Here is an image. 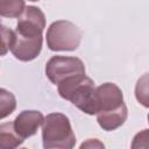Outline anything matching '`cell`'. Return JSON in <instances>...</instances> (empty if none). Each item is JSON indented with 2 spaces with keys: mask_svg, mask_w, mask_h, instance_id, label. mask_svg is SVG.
Masks as SVG:
<instances>
[{
  "mask_svg": "<svg viewBox=\"0 0 149 149\" xmlns=\"http://www.w3.org/2000/svg\"><path fill=\"white\" fill-rule=\"evenodd\" d=\"M44 149H73L76 136L68 116L62 113L47 115L42 126Z\"/></svg>",
  "mask_w": 149,
  "mask_h": 149,
  "instance_id": "obj_1",
  "label": "cell"
},
{
  "mask_svg": "<svg viewBox=\"0 0 149 149\" xmlns=\"http://www.w3.org/2000/svg\"><path fill=\"white\" fill-rule=\"evenodd\" d=\"M94 91L95 88L93 80L85 74L71 77L58 85V93L61 94V97L71 101L74 106L87 114H94Z\"/></svg>",
  "mask_w": 149,
  "mask_h": 149,
  "instance_id": "obj_2",
  "label": "cell"
},
{
  "mask_svg": "<svg viewBox=\"0 0 149 149\" xmlns=\"http://www.w3.org/2000/svg\"><path fill=\"white\" fill-rule=\"evenodd\" d=\"M81 33L77 26L69 21H56L47 31V43L50 50H74L80 43Z\"/></svg>",
  "mask_w": 149,
  "mask_h": 149,
  "instance_id": "obj_3",
  "label": "cell"
},
{
  "mask_svg": "<svg viewBox=\"0 0 149 149\" xmlns=\"http://www.w3.org/2000/svg\"><path fill=\"white\" fill-rule=\"evenodd\" d=\"M45 74L52 84L59 85L65 79L85 74V66L84 63L76 57L54 56L47 63Z\"/></svg>",
  "mask_w": 149,
  "mask_h": 149,
  "instance_id": "obj_4",
  "label": "cell"
},
{
  "mask_svg": "<svg viewBox=\"0 0 149 149\" xmlns=\"http://www.w3.org/2000/svg\"><path fill=\"white\" fill-rule=\"evenodd\" d=\"M123 97L121 90L113 83H105L97 87L93 95V112L94 114L108 112L119 108L123 105Z\"/></svg>",
  "mask_w": 149,
  "mask_h": 149,
  "instance_id": "obj_5",
  "label": "cell"
},
{
  "mask_svg": "<svg viewBox=\"0 0 149 149\" xmlns=\"http://www.w3.org/2000/svg\"><path fill=\"white\" fill-rule=\"evenodd\" d=\"M45 27L44 14L40 8L34 6H27L17 20L16 33L22 36L36 37L42 36V31Z\"/></svg>",
  "mask_w": 149,
  "mask_h": 149,
  "instance_id": "obj_6",
  "label": "cell"
},
{
  "mask_svg": "<svg viewBox=\"0 0 149 149\" xmlns=\"http://www.w3.org/2000/svg\"><path fill=\"white\" fill-rule=\"evenodd\" d=\"M42 36H22L14 31V40L10 47L12 54L20 61L28 62L38 56L42 48Z\"/></svg>",
  "mask_w": 149,
  "mask_h": 149,
  "instance_id": "obj_7",
  "label": "cell"
},
{
  "mask_svg": "<svg viewBox=\"0 0 149 149\" xmlns=\"http://www.w3.org/2000/svg\"><path fill=\"white\" fill-rule=\"evenodd\" d=\"M44 119L41 112L37 111H23L14 120V128L16 133L24 140L34 135L38 127L43 123Z\"/></svg>",
  "mask_w": 149,
  "mask_h": 149,
  "instance_id": "obj_8",
  "label": "cell"
},
{
  "mask_svg": "<svg viewBox=\"0 0 149 149\" xmlns=\"http://www.w3.org/2000/svg\"><path fill=\"white\" fill-rule=\"evenodd\" d=\"M127 119V107L126 105H121L119 108L101 112L97 114V120L99 126L105 130H114L120 127Z\"/></svg>",
  "mask_w": 149,
  "mask_h": 149,
  "instance_id": "obj_9",
  "label": "cell"
},
{
  "mask_svg": "<svg viewBox=\"0 0 149 149\" xmlns=\"http://www.w3.org/2000/svg\"><path fill=\"white\" fill-rule=\"evenodd\" d=\"M23 142V139L16 133L14 122L2 123L0 126V148L15 149Z\"/></svg>",
  "mask_w": 149,
  "mask_h": 149,
  "instance_id": "obj_10",
  "label": "cell"
},
{
  "mask_svg": "<svg viewBox=\"0 0 149 149\" xmlns=\"http://www.w3.org/2000/svg\"><path fill=\"white\" fill-rule=\"evenodd\" d=\"M135 95L137 101L144 107H149V73L143 74L136 83Z\"/></svg>",
  "mask_w": 149,
  "mask_h": 149,
  "instance_id": "obj_11",
  "label": "cell"
},
{
  "mask_svg": "<svg viewBox=\"0 0 149 149\" xmlns=\"http://www.w3.org/2000/svg\"><path fill=\"white\" fill-rule=\"evenodd\" d=\"M23 10H24L23 1H7V0L0 1V14L2 16L20 17Z\"/></svg>",
  "mask_w": 149,
  "mask_h": 149,
  "instance_id": "obj_12",
  "label": "cell"
},
{
  "mask_svg": "<svg viewBox=\"0 0 149 149\" xmlns=\"http://www.w3.org/2000/svg\"><path fill=\"white\" fill-rule=\"evenodd\" d=\"M15 98L14 95L6 91L5 88L0 90V116L1 119H3L5 116H7L8 114H10L14 109H15Z\"/></svg>",
  "mask_w": 149,
  "mask_h": 149,
  "instance_id": "obj_13",
  "label": "cell"
},
{
  "mask_svg": "<svg viewBox=\"0 0 149 149\" xmlns=\"http://www.w3.org/2000/svg\"><path fill=\"white\" fill-rule=\"evenodd\" d=\"M132 149H149V129H144L134 136Z\"/></svg>",
  "mask_w": 149,
  "mask_h": 149,
  "instance_id": "obj_14",
  "label": "cell"
},
{
  "mask_svg": "<svg viewBox=\"0 0 149 149\" xmlns=\"http://www.w3.org/2000/svg\"><path fill=\"white\" fill-rule=\"evenodd\" d=\"M14 40V31L5 26H1V55H5L7 50H10Z\"/></svg>",
  "mask_w": 149,
  "mask_h": 149,
  "instance_id": "obj_15",
  "label": "cell"
},
{
  "mask_svg": "<svg viewBox=\"0 0 149 149\" xmlns=\"http://www.w3.org/2000/svg\"><path fill=\"white\" fill-rule=\"evenodd\" d=\"M79 149H105V146L97 139H88L80 144Z\"/></svg>",
  "mask_w": 149,
  "mask_h": 149,
  "instance_id": "obj_16",
  "label": "cell"
},
{
  "mask_svg": "<svg viewBox=\"0 0 149 149\" xmlns=\"http://www.w3.org/2000/svg\"><path fill=\"white\" fill-rule=\"evenodd\" d=\"M148 122H149V114H148Z\"/></svg>",
  "mask_w": 149,
  "mask_h": 149,
  "instance_id": "obj_17",
  "label": "cell"
},
{
  "mask_svg": "<svg viewBox=\"0 0 149 149\" xmlns=\"http://www.w3.org/2000/svg\"><path fill=\"white\" fill-rule=\"evenodd\" d=\"M23 149H26V148H23Z\"/></svg>",
  "mask_w": 149,
  "mask_h": 149,
  "instance_id": "obj_18",
  "label": "cell"
}]
</instances>
